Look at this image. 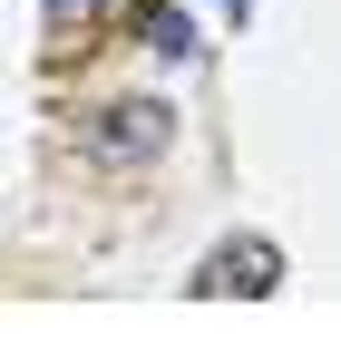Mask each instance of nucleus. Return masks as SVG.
<instances>
[{
    "label": "nucleus",
    "instance_id": "f03ea898",
    "mask_svg": "<svg viewBox=\"0 0 341 350\" xmlns=\"http://www.w3.org/2000/svg\"><path fill=\"white\" fill-rule=\"evenodd\" d=\"M195 292H234V301H264V292H283V253H273L264 234H234V243H215V253H205Z\"/></svg>",
    "mask_w": 341,
    "mask_h": 350
},
{
    "label": "nucleus",
    "instance_id": "20e7f679",
    "mask_svg": "<svg viewBox=\"0 0 341 350\" xmlns=\"http://www.w3.org/2000/svg\"><path fill=\"white\" fill-rule=\"evenodd\" d=\"M147 39H156L166 59H195V29H186V10H166V0L147 10Z\"/></svg>",
    "mask_w": 341,
    "mask_h": 350
},
{
    "label": "nucleus",
    "instance_id": "f257e3e1",
    "mask_svg": "<svg viewBox=\"0 0 341 350\" xmlns=\"http://www.w3.org/2000/svg\"><path fill=\"white\" fill-rule=\"evenodd\" d=\"M166 137H176V107L166 98H108L88 126H78V146H88L98 165H147V156H166Z\"/></svg>",
    "mask_w": 341,
    "mask_h": 350
},
{
    "label": "nucleus",
    "instance_id": "7ed1b4c3",
    "mask_svg": "<svg viewBox=\"0 0 341 350\" xmlns=\"http://www.w3.org/2000/svg\"><path fill=\"white\" fill-rule=\"evenodd\" d=\"M137 0H49V20L59 29H98V20H127Z\"/></svg>",
    "mask_w": 341,
    "mask_h": 350
}]
</instances>
